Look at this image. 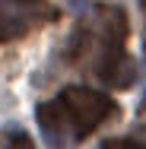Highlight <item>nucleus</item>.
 <instances>
[{
    "mask_svg": "<svg viewBox=\"0 0 146 149\" xmlns=\"http://www.w3.org/2000/svg\"><path fill=\"white\" fill-rule=\"evenodd\" d=\"M115 111V98L86 86H67L57 98L38 105V124L54 149H70L73 143L86 140L92 130H98Z\"/></svg>",
    "mask_w": 146,
    "mask_h": 149,
    "instance_id": "f03ea898",
    "label": "nucleus"
},
{
    "mask_svg": "<svg viewBox=\"0 0 146 149\" xmlns=\"http://www.w3.org/2000/svg\"><path fill=\"white\" fill-rule=\"evenodd\" d=\"M124 38H127L124 13L108 3H95L76 22V32L67 45V60L111 86H127L133 67L124 57Z\"/></svg>",
    "mask_w": 146,
    "mask_h": 149,
    "instance_id": "f257e3e1",
    "label": "nucleus"
},
{
    "mask_svg": "<svg viewBox=\"0 0 146 149\" xmlns=\"http://www.w3.org/2000/svg\"><path fill=\"white\" fill-rule=\"evenodd\" d=\"M22 3H32V0H22Z\"/></svg>",
    "mask_w": 146,
    "mask_h": 149,
    "instance_id": "423d86ee",
    "label": "nucleus"
},
{
    "mask_svg": "<svg viewBox=\"0 0 146 149\" xmlns=\"http://www.w3.org/2000/svg\"><path fill=\"white\" fill-rule=\"evenodd\" d=\"M0 149H35V143H32L26 133H13V136L3 140V146H0Z\"/></svg>",
    "mask_w": 146,
    "mask_h": 149,
    "instance_id": "20e7f679",
    "label": "nucleus"
},
{
    "mask_svg": "<svg viewBox=\"0 0 146 149\" xmlns=\"http://www.w3.org/2000/svg\"><path fill=\"white\" fill-rule=\"evenodd\" d=\"M32 19L35 16L29 10H22V0H0V41L26 35Z\"/></svg>",
    "mask_w": 146,
    "mask_h": 149,
    "instance_id": "7ed1b4c3",
    "label": "nucleus"
},
{
    "mask_svg": "<svg viewBox=\"0 0 146 149\" xmlns=\"http://www.w3.org/2000/svg\"><path fill=\"white\" fill-rule=\"evenodd\" d=\"M140 3H143V16H146V0H140Z\"/></svg>",
    "mask_w": 146,
    "mask_h": 149,
    "instance_id": "39448f33",
    "label": "nucleus"
}]
</instances>
